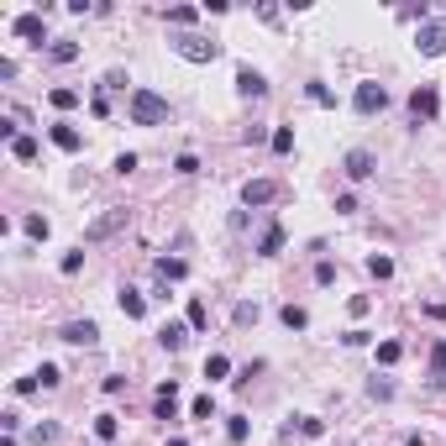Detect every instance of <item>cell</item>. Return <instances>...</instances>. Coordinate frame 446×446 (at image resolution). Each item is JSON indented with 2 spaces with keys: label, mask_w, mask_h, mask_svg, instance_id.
<instances>
[{
  "label": "cell",
  "mask_w": 446,
  "mask_h": 446,
  "mask_svg": "<svg viewBox=\"0 0 446 446\" xmlns=\"http://www.w3.org/2000/svg\"><path fill=\"white\" fill-rule=\"evenodd\" d=\"M37 384H43V388H58V384H63V373L53 368V362H43V368H37Z\"/></svg>",
  "instance_id": "1f68e13d"
},
{
  "label": "cell",
  "mask_w": 446,
  "mask_h": 446,
  "mask_svg": "<svg viewBox=\"0 0 446 446\" xmlns=\"http://www.w3.org/2000/svg\"><path fill=\"white\" fill-rule=\"evenodd\" d=\"M326 430V420H315V415H300V436H320Z\"/></svg>",
  "instance_id": "d590c367"
},
{
  "label": "cell",
  "mask_w": 446,
  "mask_h": 446,
  "mask_svg": "<svg viewBox=\"0 0 446 446\" xmlns=\"http://www.w3.org/2000/svg\"><path fill=\"white\" fill-rule=\"evenodd\" d=\"M173 173H184V179H189V173H200V158L195 153H179V158H173Z\"/></svg>",
  "instance_id": "d6a6232c"
},
{
  "label": "cell",
  "mask_w": 446,
  "mask_h": 446,
  "mask_svg": "<svg viewBox=\"0 0 446 446\" xmlns=\"http://www.w3.org/2000/svg\"><path fill=\"white\" fill-rule=\"evenodd\" d=\"M425 310H430V315H436V320H446V300H441V305H425Z\"/></svg>",
  "instance_id": "60d3db41"
},
{
  "label": "cell",
  "mask_w": 446,
  "mask_h": 446,
  "mask_svg": "<svg viewBox=\"0 0 446 446\" xmlns=\"http://www.w3.org/2000/svg\"><path fill=\"white\" fill-rule=\"evenodd\" d=\"M384 105H388V89L378 85V79H362V85L352 89V111L357 116H378Z\"/></svg>",
  "instance_id": "3957f363"
},
{
  "label": "cell",
  "mask_w": 446,
  "mask_h": 446,
  "mask_svg": "<svg viewBox=\"0 0 446 446\" xmlns=\"http://www.w3.org/2000/svg\"><path fill=\"white\" fill-rule=\"evenodd\" d=\"M236 320H241V326H252V320H258V305L241 300V305H236Z\"/></svg>",
  "instance_id": "f35d334b"
},
{
  "label": "cell",
  "mask_w": 446,
  "mask_h": 446,
  "mask_svg": "<svg viewBox=\"0 0 446 446\" xmlns=\"http://www.w3.org/2000/svg\"><path fill=\"white\" fill-rule=\"evenodd\" d=\"M289 147H294V131L278 126V131H273V153H289Z\"/></svg>",
  "instance_id": "8d00e7d4"
},
{
  "label": "cell",
  "mask_w": 446,
  "mask_h": 446,
  "mask_svg": "<svg viewBox=\"0 0 446 446\" xmlns=\"http://www.w3.org/2000/svg\"><path fill=\"white\" fill-rule=\"evenodd\" d=\"M342 173H347V179H357V184H362V179H373V173H378V158L368 153V147H352V153L342 158Z\"/></svg>",
  "instance_id": "5b68a950"
},
{
  "label": "cell",
  "mask_w": 446,
  "mask_h": 446,
  "mask_svg": "<svg viewBox=\"0 0 446 446\" xmlns=\"http://www.w3.org/2000/svg\"><path fill=\"white\" fill-rule=\"evenodd\" d=\"M173 53H179V58H189V63H215V58H221V43L184 32V37H173Z\"/></svg>",
  "instance_id": "7a4b0ae2"
},
{
  "label": "cell",
  "mask_w": 446,
  "mask_h": 446,
  "mask_svg": "<svg viewBox=\"0 0 446 446\" xmlns=\"http://www.w3.org/2000/svg\"><path fill=\"white\" fill-rule=\"evenodd\" d=\"M126 116H131V126H163V121H168V100L153 94V89H131Z\"/></svg>",
  "instance_id": "6da1fadb"
},
{
  "label": "cell",
  "mask_w": 446,
  "mask_h": 446,
  "mask_svg": "<svg viewBox=\"0 0 446 446\" xmlns=\"http://www.w3.org/2000/svg\"><path fill=\"white\" fill-rule=\"evenodd\" d=\"M158 342H163L168 352H184V342H189V320H168V326L158 331Z\"/></svg>",
  "instance_id": "4fadbf2b"
},
{
  "label": "cell",
  "mask_w": 446,
  "mask_h": 446,
  "mask_svg": "<svg viewBox=\"0 0 446 446\" xmlns=\"http://www.w3.org/2000/svg\"><path fill=\"white\" fill-rule=\"evenodd\" d=\"M278 247H283V226H268L258 241V258H278Z\"/></svg>",
  "instance_id": "2e32d148"
},
{
  "label": "cell",
  "mask_w": 446,
  "mask_h": 446,
  "mask_svg": "<svg viewBox=\"0 0 446 446\" xmlns=\"http://www.w3.org/2000/svg\"><path fill=\"white\" fill-rule=\"evenodd\" d=\"M305 94H310V100H315V105H336V94H331L326 85H315V79H310V85H305Z\"/></svg>",
  "instance_id": "4dcf8cb0"
},
{
  "label": "cell",
  "mask_w": 446,
  "mask_h": 446,
  "mask_svg": "<svg viewBox=\"0 0 446 446\" xmlns=\"http://www.w3.org/2000/svg\"><path fill=\"white\" fill-rule=\"evenodd\" d=\"M48 100H53V105H58V111H74V105H79V89H53V94H48Z\"/></svg>",
  "instance_id": "f546056e"
},
{
  "label": "cell",
  "mask_w": 446,
  "mask_h": 446,
  "mask_svg": "<svg viewBox=\"0 0 446 446\" xmlns=\"http://www.w3.org/2000/svg\"><path fill=\"white\" fill-rule=\"evenodd\" d=\"M415 53H420V58L446 53V21H420V32H415Z\"/></svg>",
  "instance_id": "277c9868"
},
{
  "label": "cell",
  "mask_w": 446,
  "mask_h": 446,
  "mask_svg": "<svg viewBox=\"0 0 446 446\" xmlns=\"http://www.w3.org/2000/svg\"><path fill=\"white\" fill-rule=\"evenodd\" d=\"M48 137H53V147H63V153H79V147H85V137H79L69 121H53V126H48Z\"/></svg>",
  "instance_id": "8fae6325"
},
{
  "label": "cell",
  "mask_w": 446,
  "mask_h": 446,
  "mask_svg": "<svg viewBox=\"0 0 446 446\" xmlns=\"http://www.w3.org/2000/svg\"><path fill=\"white\" fill-rule=\"evenodd\" d=\"M226 441H232V446L247 441V420H241V415H232V420H226Z\"/></svg>",
  "instance_id": "f1b7e54d"
},
{
  "label": "cell",
  "mask_w": 446,
  "mask_h": 446,
  "mask_svg": "<svg viewBox=\"0 0 446 446\" xmlns=\"http://www.w3.org/2000/svg\"><path fill=\"white\" fill-rule=\"evenodd\" d=\"M368 394H373V399H394V384H388V378H373Z\"/></svg>",
  "instance_id": "e575fe53"
},
{
  "label": "cell",
  "mask_w": 446,
  "mask_h": 446,
  "mask_svg": "<svg viewBox=\"0 0 446 446\" xmlns=\"http://www.w3.org/2000/svg\"><path fill=\"white\" fill-rule=\"evenodd\" d=\"M189 415H195V420H215V399H210V394H200L195 404H189Z\"/></svg>",
  "instance_id": "484cf974"
},
{
  "label": "cell",
  "mask_w": 446,
  "mask_h": 446,
  "mask_svg": "<svg viewBox=\"0 0 446 446\" xmlns=\"http://www.w3.org/2000/svg\"><path fill=\"white\" fill-rule=\"evenodd\" d=\"M121 226H126V210H111V215H100V221L85 232V241H105L111 232H121Z\"/></svg>",
  "instance_id": "7c38bea8"
},
{
  "label": "cell",
  "mask_w": 446,
  "mask_h": 446,
  "mask_svg": "<svg viewBox=\"0 0 446 446\" xmlns=\"http://www.w3.org/2000/svg\"><path fill=\"white\" fill-rule=\"evenodd\" d=\"M94 436H100V441H116V436H121V420H116V415H94Z\"/></svg>",
  "instance_id": "44dd1931"
},
{
  "label": "cell",
  "mask_w": 446,
  "mask_h": 446,
  "mask_svg": "<svg viewBox=\"0 0 446 446\" xmlns=\"http://www.w3.org/2000/svg\"><path fill=\"white\" fill-rule=\"evenodd\" d=\"M399 357H404V347H399V342H378V362H384V368H394Z\"/></svg>",
  "instance_id": "d4e9b609"
},
{
  "label": "cell",
  "mask_w": 446,
  "mask_h": 446,
  "mask_svg": "<svg viewBox=\"0 0 446 446\" xmlns=\"http://www.w3.org/2000/svg\"><path fill=\"white\" fill-rule=\"evenodd\" d=\"M236 94H241V100H263V94H268V79H263L258 69H236Z\"/></svg>",
  "instance_id": "30bf717a"
},
{
  "label": "cell",
  "mask_w": 446,
  "mask_h": 446,
  "mask_svg": "<svg viewBox=\"0 0 446 446\" xmlns=\"http://www.w3.org/2000/svg\"><path fill=\"white\" fill-rule=\"evenodd\" d=\"M48 58H53V63H74V58H79V43H69V37H53Z\"/></svg>",
  "instance_id": "9a60e30c"
},
{
  "label": "cell",
  "mask_w": 446,
  "mask_h": 446,
  "mask_svg": "<svg viewBox=\"0 0 446 446\" xmlns=\"http://www.w3.org/2000/svg\"><path fill=\"white\" fill-rule=\"evenodd\" d=\"M410 111H415V121H436V111H441V94H436V85H420L410 94Z\"/></svg>",
  "instance_id": "ba28073f"
},
{
  "label": "cell",
  "mask_w": 446,
  "mask_h": 446,
  "mask_svg": "<svg viewBox=\"0 0 446 446\" xmlns=\"http://www.w3.org/2000/svg\"><path fill=\"white\" fill-rule=\"evenodd\" d=\"M195 16H200L195 6H173L168 11V26H195Z\"/></svg>",
  "instance_id": "4316f807"
},
{
  "label": "cell",
  "mask_w": 446,
  "mask_h": 446,
  "mask_svg": "<svg viewBox=\"0 0 446 446\" xmlns=\"http://www.w3.org/2000/svg\"><path fill=\"white\" fill-rule=\"evenodd\" d=\"M347 310H352V315L362 320V315H368V310H373V300H368V294H352V300H347Z\"/></svg>",
  "instance_id": "74e56055"
},
{
  "label": "cell",
  "mask_w": 446,
  "mask_h": 446,
  "mask_svg": "<svg viewBox=\"0 0 446 446\" xmlns=\"http://www.w3.org/2000/svg\"><path fill=\"white\" fill-rule=\"evenodd\" d=\"M226 373H232V357H221V352H210V357H205V378H210V384H215V378H226Z\"/></svg>",
  "instance_id": "603a6c76"
},
{
  "label": "cell",
  "mask_w": 446,
  "mask_h": 446,
  "mask_svg": "<svg viewBox=\"0 0 446 446\" xmlns=\"http://www.w3.org/2000/svg\"><path fill=\"white\" fill-rule=\"evenodd\" d=\"M278 320H283L289 331H305V326H310V315H305L300 305H283V310H278Z\"/></svg>",
  "instance_id": "ffe728a7"
},
{
  "label": "cell",
  "mask_w": 446,
  "mask_h": 446,
  "mask_svg": "<svg viewBox=\"0 0 446 446\" xmlns=\"http://www.w3.org/2000/svg\"><path fill=\"white\" fill-rule=\"evenodd\" d=\"M58 268H63V278H74V273H79V268H85V247H79V252H69V258H63Z\"/></svg>",
  "instance_id": "836d02e7"
},
{
  "label": "cell",
  "mask_w": 446,
  "mask_h": 446,
  "mask_svg": "<svg viewBox=\"0 0 446 446\" xmlns=\"http://www.w3.org/2000/svg\"><path fill=\"white\" fill-rule=\"evenodd\" d=\"M121 315H126V320H142L147 315V300H142L137 289H121Z\"/></svg>",
  "instance_id": "5bb4252c"
},
{
  "label": "cell",
  "mask_w": 446,
  "mask_h": 446,
  "mask_svg": "<svg viewBox=\"0 0 446 446\" xmlns=\"http://www.w3.org/2000/svg\"><path fill=\"white\" fill-rule=\"evenodd\" d=\"M21 232L32 236V241H48V232H53V226H48V215H26V221H21Z\"/></svg>",
  "instance_id": "d6986e66"
},
{
  "label": "cell",
  "mask_w": 446,
  "mask_h": 446,
  "mask_svg": "<svg viewBox=\"0 0 446 446\" xmlns=\"http://www.w3.org/2000/svg\"><path fill=\"white\" fill-rule=\"evenodd\" d=\"M11 158H16V163H32L37 158V137H16L11 142Z\"/></svg>",
  "instance_id": "7402d4cb"
},
{
  "label": "cell",
  "mask_w": 446,
  "mask_h": 446,
  "mask_svg": "<svg viewBox=\"0 0 446 446\" xmlns=\"http://www.w3.org/2000/svg\"><path fill=\"white\" fill-rule=\"evenodd\" d=\"M58 336H63V342H74V347H94V342H100V326H94V320H69Z\"/></svg>",
  "instance_id": "9c48e42d"
},
{
  "label": "cell",
  "mask_w": 446,
  "mask_h": 446,
  "mask_svg": "<svg viewBox=\"0 0 446 446\" xmlns=\"http://www.w3.org/2000/svg\"><path fill=\"white\" fill-rule=\"evenodd\" d=\"M184 273H189L184 258H158V278H163V283H179Z\"/></svg>",
  "instance_id": "e0dca14e"
},
{
  "label": "cell",
  "mask_w": 446,
  "mask_h": 446,
  "mask_svg": "<svg viewBox=\"0 0 446 446\" xmlns=\"http://www.w3.org/2000/svg\"><path fill=\"white\" fill-rule=\"evenodd\" d=\"M430 384L446 388V342H436V352H430Z\"/></svg>",
  "instance_id": "ac0fdd59"
},
{
  "label": "cell",
  "mask_w": 446,
  "mask_h": 446,
  "mask_svg": "<svg viewBox=\"0 0 446 446\" xmlns=\"http://www.w3.org/2000/svg\"><path fill=\"white\" fill-rule=\"evenodd\" d=\"M210 326V310H205V300H189V331H205Z\"/></svg>",
  "instance_id": "cb8c5ba5"
},
{
  "label": "cell",
  "mask_w": 446,
  "mask_h": 446,
  "mask_svg": "<svg viewBox=\"0 0 446 446\" xmlns=\"http://www.w3.org/2000/svg\"><path fill=\"white\" fill-rule=\"evenodd\" d=\"M0 425H6V436H16V430H21V415H16V410H6V415H0Z\"/></svg>",
  "instance_id": "ab89813d"
},
{
  "label": "cell",
  "mask_w": 446,
  "mask_h": 446,
  "mask_svg": "<svg viewBox=\"0 0 446 446\" xmlns=\"http://www.w3.org/2000/svg\"><path fill=\"white\" fill-rule=\"evenodd\" d=\"M273 200H278V184L273 179H247V184H241V205H273Z\"/></svg>",
  "instance_id": "52a82bcc"
},
{
  "label": "cell",
  "mask_w": 446,
  "mask_h": 446,
  "mask_svg": "<svg viewBox=\"0 0 446 446\" xmlns=\"http://www.w3.org/2000/svg\"><path fill=\"white\" fill-rule=\"evenodd\" d=\"M168 446H189V441H184V436H173V441H168Z\"/></svg>",
  "instance_id": "b9f144b4"
},
{
  "label": "cell",
  "mask_w": 446,
  "mask_h": 446,
  "mask_svg": "<svg viewBox=\"0 0 446 446\" xmlns=\"http://www.w3.org/2000/svg\"><path fill=\"white\" fill-rule=\"evenodd\" d=\"M16 37H21V43H32V48H43V43H48L43 11H26V16H16ZM48 48H53V43H48Z\"/></svg>",
  "instance_id": "8992f818"
},
{
  "label": "cell",
  "mask_w": 446,
  "mask_h": 446,
  "mask_svg": "<svg viewBox=\"0 0 446 446\" xmlns=\"http://www.w3.org/2000/svg\"><path fill=\"white\" fill-rule=\"evenodd\" d=\"M368 273H373V278H394V258H378V252H373V258H368Z\"/></svg>",
  "instance_id": "83f0119b"
}]
</instances>
